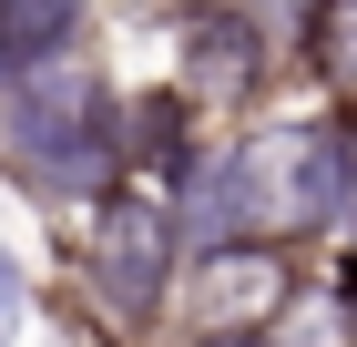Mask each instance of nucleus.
<instances>
[{
	"label": "nucleus",
	"mask_w": 357,
	"mask_h": 347,
	"mask_svg": "<svg viewBox=\"0 0 357 347\" xmlns=\"http://www.w3.org/2000/svg\"><path fill=\"white\" fill-rule=\"evenodd\" d=\"M306 286V245L286 235H245V245H194L184 276H174V327H204V337H266L275 307Z\"/></svg>",
	"instance_id": "20e7f679"
},
{
	"label": "nucleus",
	"mask_w": 357,
	"mask_h": 347,
	"mask_svg": "<svg viewBox=\"0 0 357 347\" xmlns=\"http://www.w3.org/2000/svg\"><path fill=\"white\" fill-rule=\"evenodd\" d=\"M92 10L102 0H0V82L31 72V61H61L92 41Z\"/></svg>",
	"instance_id": "1a4fd4ad"
},
{
	"label": "nucleus",
	"mask_w": 357,
	"mask_h": 347,
	"mask_svg": "<svg viewBox=\"0 0 357 347\" xmlns=\"http://www.w3.org/2000/svg\"><path fill=\"white\" fill-rule=\"evenodd\" d=\"M204 143H215V123H204V112H194L164 72L123 82V174H133V184L184 194V184H194V163H204Z\"/></svg>",
	"instance_id": "0eeeda50"
},
{
	"label": "nucleus",
	"mask_w": 357,
	"mask_h": 347,
	"mask_svg": "<svg viewBox=\"0 0 357 347\" xmlns=\"http://www.w3.org/2000/svg\"><path fill=\"white\" fill-rule=\"evenodd\" d=\"M31 266H21V245H0V347H21V327H31Z\"/></svg>",
	"instance_id": "9d476101"
},
{
	"label": "nucleus",
	"mask_w": 357,
	"mask_h": 347,
	"mask_svg": "<svg viewBox=\"0 0 357 347\" xmlns=\"http://www.w3.org/2000/svg\"><path fill=\"white\" fill-rule=\"evenodd\" d=\"M174 225H184V256H194V245L286 235V214H275V133H266V123H215L194 184L174 194Z\"/></svg>",
	"instance_id": "39448f33"
},
{
	"label": "nucleus",
	"mask_w": 357,
	"mask_h": 347,
	"mask_svg": "<svg viewBox=\"0 0 357 347\" xmlns=\"http://www.w3.org/2000/svg\"><path fill=\"white\" fill-rule=\"evenodd\" d=\"M306 266H317V286H327L337 307H347V317H357V225H347V235H327V245H317V256H306Z\"/></svg>",
	"instance_id": "9b49d317"
},
{
	"label": "nucleus",
	"mask_w": 357,
	"mask_h": 347,
	"mask_svg": "<svg viewBox=\"0 0 357 347\" xmlns=\"http://www.w3.org/2000/svg\"><path fill=\"white\" fill-rule=\"evenodd\" d=\"M0 174L52 214H82L123 184V72L92 41L0 82Z\"/></svg>",
	"instance_id": "f257e3e1"
},
{
	"label": "nucleus",
	"mask_w": 357,
	"mask_h": 347,
	"mask_svg": "<svg viewBox=\"0 0 357 347\" xmlns=\"http://www.w3.org/2000/svg\"><path fill=\"white\" fill-rule=\"evenodd\" d=\"M286 82L327 112H357V0H317L286 31Z\"/></svg>",
	"instance_id": "6e6552de"
},
{
	"label": "nucleus",
	"mask_w": 357,
	"mask_h": 347,
	"mask_svg": "<svg viewBox=\"0 0 357 347\" xmlns=\"http://www.w3.org/2000/svg\"><path fill=\"white\" fill-rule=\"evenodd\" d=\"M153 347H266V337H204V327H164Z\"/></svg>",
	"instance_id": "ddd939ff"
},
{
	"label": "nucleus",
	"mask_w": 357,
	"mask_h": 347,
	"mask_svg": "<svg viewBox=\"0 0 357 347\" xmlns=\"http://www.w3.org/2000/svg\"><path fill=\"white\" fill-rule=\"evenodd\" d=\"M174 276H184V225H174V194L123 184L92 194L72 214V245H61V286H72V337L82 347H153L174 327Z\"/></svg>",
	"instance_id": "f03ea898"
},
{
	"label": "nucleus",
	"mask_w": 357,
	"mask_h": 347,
	"mask_svg": "<svg viewBox=\"0 0 357 347\" xmlns=\"http://www.w3.org/2000/svg\"><path fill=\"white\" fill-rule=\"evenodd\" d=\"M275 214H286V245H317L357 225V112H306L275 133Z\"/></svg>",
	"instance_id": "423d86ee"
},
{
	"label": "nucleus",
	"mask_w": 357,
	"mask_h": 347,
	"mask_svg": "<svg viewBox=\"0 0 357 347\" xmlns=\"http://www.w3.org/2000/svg\"><path fill=\"white\" fill-rule=\"evenodd\" d=\"M164 82L184 92L204 123H255L286 82V41L255 21L245 0L215 10H164Z\"/></svg>",
	"instance_id": "7ed1b4c3"
},
{
	"label": "nucleus",
	"mask_w": 357,
	"mask_h": 347,
	"mask_svg": "<svg viewBox=\"0 0 357 347\" xmlns=\"http://www.w3.org/2000/svg\"><path fill=\"white\" fill-rule=\"evenodd\" d=\"M245 10H255V21H266V31H275V41H286V31H296V21H306V10H317V0H245Z\"/></svg>",
	"instance_id": "f8f14e48"
},
{
	"label": "nucleus",
	"mask_w": 357,
	"mask_h": 347,
	"mask_svg": "<svg viewBox=\"0 0 357 347\" xmlns=\"http://www.w3.org/2000/svg\"><path fill=\"white\" fill-rule=\"evenodd\" d=\"M164 10H215V0H164Z\"/></svg>",
	"instance_id": "4468645a"
}]
</instances>
